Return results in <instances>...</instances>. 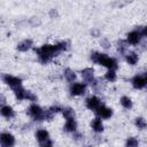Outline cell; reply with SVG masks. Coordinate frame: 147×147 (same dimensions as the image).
<instances>
[{
	"label": "cell",
	"instance_id": "6da1fadb",
	"mask_svg": "<svg viewBox=\"0 0 147 147\" xmlns=\"http://www.w3.org/2000/svg\"><path fill=\"white\" fill-rule=\"evenodd\" d=\"M61 52L57 44L56 45H42L40 48L36 49V53L38 54L41 62H48L56 53Z\"/></svg>",
	"mask_w": 147,
	"mask_h": 147
},
{
	"label": "cell",
	"instance_id": "7a4b0ae2",
	"mask_svg": "<svg viewBox=\"0 0 147 147\" xmlns=\"http://www.w3.org/2000/svg\"><path fill=\"white\" fill-rule=\"evenodd\" d=\"M91 59L93 62H96L106 68H108L109 70H115L117 69V62L115 59H111V57H108L106 54H100V53H93L91 55Z\"/></svg>",
	"mask_w": 147,
	"mask_h": 147
},
{
	"label": "cell",
	"instance_id": "3957f363",
	"mask_svg": "<svg viewBox=\"0 0 147 147\" xmlns=\"http://www.w3.org/2000/svg\"><path fill=\"white\" fill-rule=\"evenodd\" d=\"M29 113H30V115H31L34 119H37V121H44V119H45V113H44L42 109H41L39 106H37V105H31L30 108H29Z\"/></svg>",
	"mask_w": 147,
	"mask_h": 147
},
{
	"label": "cell",
	"instance_id": "277c9868",
	"mask_svg": "<svg viewBox=\"0 0 147 147\" xmlns=\"http://www.w3.org/2000/svg\"><path fill=\"white\" fill-rule=\"evenodd\" d=\"M2 78H3L5 83H6L7 85H9V86H10V87H11L14 91L21 87L22 80H21L20 78H17V77H14V76H9V75H5Z\"/></svg>",
	"mask_w": 147,
	"mask_h": 147
},
{
	"label": "cell",
	"instance_id": "5b68a950",
	"mask_svg": "<svg viewBox=\"0 0 147 147\" xmlns=\"http://www.w3.org/2000/svg\"><path fill=\"white\" fill-rule=\"evenodd\" d=\"M15 95H16V98L18 99V100H24V99H26V100H31V101H36V95H33L31 92H29V91H25L24 88H22V87H20V88H17V90H15Z\"/></svg>",
	"mask_w": 147,
	"mask_h": 147
},
{
	"label": "cell",
	"instance_id": "8992f818",
	"mask_svg": "<svg viewBox=\"0 0 147 147\" xmlns=\"http://www.w3.org/2000/svg\"><path fill=\"white\" fill-rule=\"evenodd\" d=\"M0 140H1L2 147H13L15 144V138L10 133H1Z\"/></svg>",
	"mask_w": 147,
	"mask_h": 147
},
{
	"label": "cell",
	"instance_id": "52a82bcc",
	"mask_svg": "<svg viewBox=\"0 0 147 147\" xmlns=\"http://www.w3.org/2000/svg\"><path fill=\"white\" fill-rule=\"evenodd\" d=\"M85 88H86V86L84 84L75 83L70 87V93H71V95H80V94H83L85 92Z\"/></svg>",
	"mask_w": 147,
	"mask_h": 147
},
{
	"label": "cell",
	"instance_id": "ba28073f",
	"mask_svg": "<svg viewBox=\"0 0 147 147\" xmlns=\"http://www.w3.org/2000/svg\"><path fill=\"white\" fill-rule=\"evenodd\" d=\"M86 106H87V108L91 109V110H96L101 105H100L99 98H96V96H91V98H88V99L86 100Z\"/></svg>",
	"mask_w": 147,
	"mask_h": 147
},
{
	"label": "cell",
	"instance_id": "9c48e42d",
	"mask_svg": "<svg viewBox=\"0 0 147 147\" xmlns=\"http://www.w3.org/2000/svg\"><path fill=\"white\" fill-rule=\"evenodd\" d=\"M95 113H96L100 117H102V118H109V117L113 115V110H111L110 108H107V107L102 106V105L95 110Z\"/></svg>",
	"mask_w": 147,
	"mask_h": 147
},
{
	"label": "cell",
	"instance_id": "30bf717a",
	"mask_svg": "<svg viewBox=\"0 0 147 147\" xmlns=\"http://www.w3.org/2000/svg\"><path fill=\"white\" fill-rule=\"evenodd\" d=\"M127 41L132 45H137L140 41V32L139 31H132L127 34Z\"/></svg>",
	"mask_w": 147,
	"mask_h": 147
},
{
	"label": "cell",
	"instance_id": "8fae6325",
	"mask_svg": "<svg viewBox=\"0 0 147 147\" xmlns=\"http://www.w3.org/2000/svg\"><path fill=\"white\" fill-rule=\"evenodd\" d=\"M76 127H77V124H76L75 118L74 117L67 118V123L64 125V130L68 131V132H74V131H76Z\"/></svg>",
	"mask_w": 147,
	"mask_h": 147
},
{
	"label": "cell",
	"instance_id": "7c38bea8",
	"mask_svg": "<svg viewBox=\"0 0 147 147\" xmlns=\"http://www.w3.org/2000/svg\"><path fill=\"white\" fill-rule=\"evenodd\" d=\"M132 85H133L134 88H142V87L146 85L145 78H142L141 76H136V77H133V79H132Z\"/></svg>",
	"mask_w": 147,
	"mask_h": 147
},
{
	"label": "cell",
	"instance_id": "4fadbf2b",
	"mask_svg": "<svg viewBox=\"0 0 147 147\" xmlns=\"http://www.w3.org/2000/svg\"><path fill=\"white\" fill-rule=\"evenodd\" d=\"M82 77H83L86 82H88V83L92 84V82H93V69H92V68H86V69H84V70L82 71Z\"/></svg>",
	"mask_w": 147,
	"mask_h": 147
},
{
	"label": "cell",
	"instance_id": "5bb4252c",
	"mask_svg": "<svg viewBox=\"0 0 147 147\" xmlns=\"http://www.w3.org/2000/svg\"><path fill=\"white\" fill-rule=\"evenodd\" d=\"M31 46H32V40H31V39H25V40L21 41V42L17 45V49L21 51V52H25V51H28Z\"/></svg>",
	"mask_w": 147,
	"mask_h": 147
},
{
	"label": "cell",
	"instance_id": "9a60e30c",
	"mask_svg": "<svg viewBox=\"0 0 147 147\" xmlns=\"http://www.w3.org/2000/svg\"><path fill=\"white\" fill-rule=\"evenodd\" d=\"M91 125H92V127H93V130H94L95 132H102V131H103V125H102V122H101V119H100L99 117L94 118V119L92 121Z\"/></svg>",
	"mask_w": 147,
	"mask_h": 147
},
{
	"label": "cell",
	"instance_id": "2e32d148",
	"mask_svg": "<svg viewBox=\"0 0 147 147\" xmlns=\"http://www.w3.org/2000/svg\"><path fill=\"white\" fill-rule=\"evenodd\" d=\"M1 114H2V116L7 117V118H10V117H13L15 115L13 108L9 107V106H2L1 107Z\"/></svg>",
	"mask_w": 147,
	"mask_h": 147
},
{
	"label": "cell",
	"instance_id": "e0dca14e",
	"mask_svg": "<svg viewBox=\"0 0 147 147\" xmlns=\"http://www.w3.org/2000/svg\"><path fill=\"white\" fill-rule=\"evenodd\" d=\"M36 137H37V139H38L40 142H42V141H47V140H48L49 134H48V132H47L46 130H39V131H37Z\"/></svg>",
	"mask_w": 147,
	"mask_h": 147
},
{
	"label": "cell",
	"instance_id": "ac0fdd59",
	"mask_svg": "<svg viewBox=\"0 0 147 147\" xmlns=\"http://www.w3.org/2000/svg\"><path fill=\"white\" fill-rule=\"evenodd\" d=\"M64 77L67 78L68 82H74L76 79V74L71 69H65L64 70Z\"/></svg>",
	"mask_w": 147,
	"mask_h": 147
},
{
	"label": "cell",
	"instance_id": "d6986e66",
	"mask_svg": "<svg viewBox=\"0 0 147 147\" xmlns=\"http://www.w3.org/2000/svg\"><path fill=\"white\" fill-rule=\"evenodd\" d=\"M126 61H127L130 64H136V63L138 62V55H137L136 53L131 52V53H129V54L126 55Z\"/></svg>",
	"mask_w": 147,
	"mask_h": 147
},
{
	"label": "cell",
	"instance_id": "ffe728a7",
	"mask_svg": "<svg viewBox=\"0 0 147 147\" xmlns=\"http://www.w3.org/2000/svg\"><path fill=\"white\" fill-rule=\"evenodd\" d=\"M121 103H122V106H123L124 108H127V109L132 107V101H131V99L127 98V96H122V98H121Z\"/></svg>",
	"mask_w": 147,
	"mask_h": 147
},
{
	"label": "cell",
	"instance_id": "44dd1931",
	"mask_svg": "<svg viewBox=\"0 0 147 147\" xmlns=\"http://www.w3.org/2000/svg\"><path fill=\"white\" fill-rule=\"evenodd\" d=\"M136 125L138 126V129L142 130V129H145L147 126V123L142 117H138V118H136Z\"/></svg>",
	"mask_w": 147,
	"mask_h": 147
},
{
	"label": "cell",
	"instance_id": "7402d4cb",
	"mask_svg": "<svg viewBox=\"0 0 147 147\" xmlns=\"http://www.w3.org/2000/svg\"><path fill=\"white\" fill-rule=\"evenodd\" d=\"M62 113H63V116L65 117V118H70V117H74V110L71 109V108H64V109H62Z\"/></svg>",
	"mask_w": 147,
	"mask_h": 147
},
{
	"label": "cell",
	"instance_id": "603a6c76",
	"mask_svg": "<svg viewBox=\"0 0 147 147\" xmlns=\"http://www.w3.org/2000/svg\"><path fill=\"white\" fill-rule=\"evenodd\" d=\"M126 147H138V140L133 137L129 138L126 141Z\"/></svg>",
	"mask_w": 147,
	"mask_h": 147
},
{
	"label": "cell",
	"instance_id": "cb8c5ba5",
	"mask_svg": "<svg viewBox=\"0 0 147 147\" xmlns=\"http://www.w3.org/2000/svg\"><path fill=\"white\" fill-rule=\"evenodd\" d=\"M106 79L109 80V82H114L116 80V74L114 70H109L107 74H106Z\"/></svg>",
	"mask_w": 147,
	"mask_h": 147
},
{
	"label": "cell",
	"instance_id": "d4e9b609",
	"mask_svg": "<svg viewBox=\"0 0 147 147\" xmlns=\"http://www.w3.org/2000/svg\"><path fill=\"white\" fill-rule=\"evenodd\" d=\"M42 147H53V144H52L51 140H47V141H46V145H44Z\"/></svg>",
	"mask_w": 147,
	"mask_h": 147
},
{
	"label": "cell",
	"instance_id": "484cf974",
	"mask_svg": "<svg viewBox=\"0 0 147 147\" xmlns=\"http://www.w3.org/2000/svg\"><path fill=\"white\" fill-rule=\"evenodd\" d=\"M102 44H103V45H105V46H103V47H106V48H107V47H108V46H109V44H108V41H107V40H103V41H102Z\"/></svg>",
	"mask_w": 147,
	"mask_h": 147
},
{
	"label": "cell",
	"instance_id": "4316f807",
	"mask_svg": "<svg viewBox=\"0 0 147 147\" xmlns=\"http://www.w3.org/2000/svg\"><path fill=\"white\" fill-rule=\"evenodd\" d=\"M142 33H144V34L147 37V26H145V28H144V31H142Z\"/></svg>",
	"mask_w": 147,
	"mask_h": 147
},
{
	"label": "cell",
	"instance_id": "83f0119b",
	"mask_svg": "<svg viewBox=\"0 0 147 147\" xmlns=\"http://www.w3.org/2000/svg\"><path fill=\"white\" fill-rule=\"evenodd\" d=\"M145 82H146V84H147V74H146V76H145Z\"/></svg>",
	"mask_w": 147,
	"mask_h": 147
}]
</instances>
